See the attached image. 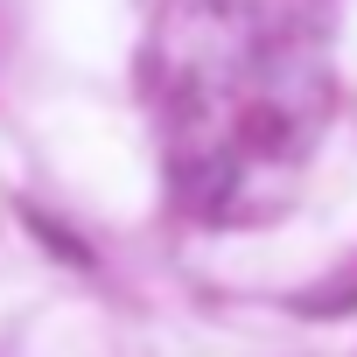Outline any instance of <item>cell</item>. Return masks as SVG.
Returning <instances> with one entry per match:
<instances>
[{
	"label": "cell",
	"mask_w": 357,
	"mask_h": 357,
	"mask_svg": "<svg viewBox=\"0 0 357 357\" xmlns=\"http://www.w3.org/2000/svg\"><path fill=\"white\" fill-rule=\"evenodd\" d=\"M294 147H301V133H294V112L287 105L252 98L238 112V154H294Z\"/></svg>",
	"instance_id": "1"
},
{
	"label": "cell",
	"mask_w": 357,
	"mask_h": 357,
	"mask_svg": "<svg viewBox=\"0 0 357 357\" xmlns=\"http://www.w3.org/2000/svg\"><path fill=\"white\" fill-rule=\"evenodd\" d=\"M294 315H357V259L294 294Z\"/></svg>",
	"instance_id": "2"
},
{
	"label": "cell",
	"mask_w": 357,
	"mask_h": 357,
	"mask_svg": "<svg viewBox=\"0 0 357 357\" xmlns=\"http://www.w3.org/2000/svg\"><path fill=\"white\" fill-rule=\"evenodd\" d=\"M22 218H29V225H36V238H43V245H50V252H63V259H70V266H91V252H84V245H77V238H70V231H63V225H50V218H43V211H36V204H29V211H22Z\"/></svg>",
	"instance_id": "3"
}]
</instances>
